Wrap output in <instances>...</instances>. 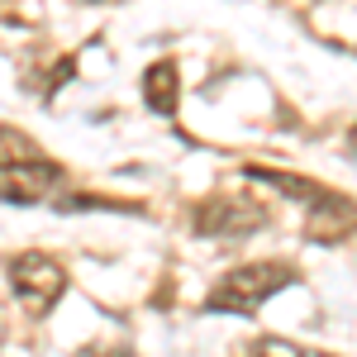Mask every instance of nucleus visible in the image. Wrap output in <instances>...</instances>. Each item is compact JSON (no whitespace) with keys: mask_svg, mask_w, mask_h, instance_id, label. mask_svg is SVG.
I'll return each mask as SVG.
<instances>
[{"mask_svg":"<svg viewBox=\"0 0 357 357\" xmlns=\"http://www.w3.org/2000/svg\"><path fill=\"white\" fill-rule=\"evenodd\" d=\"M10 286L24 301L29 314H48L62 301V291H67V272H62V262L48 257V252H20L10 262Z\"/></svg>","mask_w":357,"mask_h":357,"instance_id":"obj_3","label":"nucleus"},{"mask_svg":"<svg viewBox=\"0 0 357 357\" xmlns=\"http://www.w3.org/2000/svg\"><path fill=\"white\" fill-rule=\"evenodd\" d=\"M305 357H329V353H305Z\"/></svg>","mask_w":357,"mask_h":357,"instance_id":"obj_9","label":"nucleus"},{"mask_svg":"<svg viewBox=\"0 0 357 357\" xmlns=\"http://www.w3.org/2000/svg\"><path fill=\"white\" fill-rule=\"evenodd\" d=\"M248 176H252V181H267L272 191L296 195L301 205H319V200L329 195V186H319V181H305V176H291V172H272V167H248Z\"/></svg>","mask_w":357,"mask_h":357,"instance_id":"obj_7","label":"nucleus"},{"mask_svg":"<svg viewBox=\"0 0 357 357\" xmlns=\"http://www.w3.org/2000/svg\"><path fill=\"white\" fill-rule=\"evenodd\" d=\"M191 224L210 238H248L267 224V205L252 195H210L191 210Z\"/></svg>","mask_w":357,"mask_h":357,"instance_id":"obj_2","label":"nucleus"},{"mask_svg":"<svg viewBox=\"0 0 357 357\" xmlns=\"http://www.w3.org/2000/svg\"><path fill=\"white\" fill-rule=\"evenodd\" d=\"M348 143H353V148H357V124H353V129H348Z\"/></svg>","mask_w":357,"mask_h":357,"instance_id":"obj_8","label":"nucleus"},{"mask_svg":"<svg viewBox=\"0 0 357 357\" xmlns=\"http://www.w3.org/2000/svg\"><path fill=\"white\" fill-rule=\"evenodd\" d=\"M143 100H148V110H153V114L176 119V110H181V72H176L172 57L153 62V67L143 72Z\"/></svg>","mask_w":357,"mask_h":357,"instance_id":"obj_6","label":"nucleus"},{"mask_svg":"<svg viewBox=\"0 0 357 357\" xmlns=\"http://www.w3.org/2000/svg\"><path fill=\"white\" fill-rule=\"evenodd\" d=\"M62 167L53 158H29V162H0V200L5 205H38L57 186Z\"/></svg>","mask_w":357,"mask_h":357,"instance_id":"obj_4","label":"nucleus"},{"mask_svg":"<svg viewBox=\"0 0 357 357\" xmlns=\"http://www.w3.org/2000/svg\"><path fill=\"white\" fill-rule=\"evenodd\" d=\"M305 234L314 238V243H343L348 234H357V205L348 195L329 191L319 205H310V224H305Z\"/></svg>","mask_w":357,"mask_h":357,"instance_id":"obj_5","label":"nucleus"},{"mask_svg":"<svg viewBox=\"0 0 357 357\" xmlns=\"http://www.w3.org/2000/svg\"><path fill=\"white\" fill-rule=\"evenodd\" d=\"M291 281H296V267H286V262H248V267L220 276V286L205 296V310L210 314H257V305L286 291Z\"/></svg>","mask_w":357,"mask_h":357,"instance_id":"obj_1","label":"nucleus"}]
</instances>
